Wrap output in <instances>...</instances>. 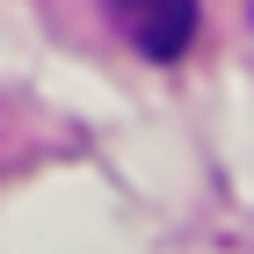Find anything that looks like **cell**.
Returning <instances> with one entry per match:
<instances>
[{"mask_svg": "<svg viewBox=\"0 0 254 254\" xmlns=\"http://www.w3.org/2000/svg\"><path fill=\"white\" fill-rule=\"evenodd\" d=\"M109 22L145 59H182L196 37V0H109Z\"/></svg>", "mask_w": 254, "mask_h": 254, "instance_id": "obj_1", "label": "cell"}]
</instances>
